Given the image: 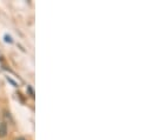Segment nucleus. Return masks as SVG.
<instances>
[{"instance_id": "f257e3e1", "label": "nucleus", "mask_w": 152, "mask_h": 140, "mask_svg": "<svg viewBox=\"0 0 152 140\" xmlns=\"http://www.w3.org/2000/svg\"><path fill=\"white\" fill-rule=\"evenodd\" d=\"M7 134V125L5 123H0V138H4Z\"/></svg>"}, {"instance_id": "f03ea898", "label": "nucleus", "mask_w": 152, "mask_h": 140, "mask_svg": "<svg viewBox=\"0 0 152 140\" xmlns=\"http://www.w3.org/2000/svg\"><path fill=\"white\" fill-rule=\"evenodd\" d=\"M15 140H26V139L23 138V137H20V138H18V139H15Z\"/></svg>"}, {"instance_id": "7ed1b4c3", "label": "nucleus", "mask_w": 152, "mask_h": 140, "mask_svg": "<svg viewBox=\"0 0 152 140\" xmlns=\"http://www.w3.org/2000/svg\"><path fill=\"white\" fill-rule=\"evenodd\" d=\"M6 41H10V42H11L12 40H11V38H10V37H6Z\"/></svg>"}]
</instances>
